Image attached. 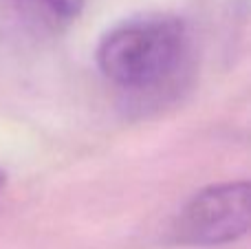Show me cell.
<instances>
[{
  "label": "cell",
  "instance_id": "6da1fadb",
  "mask_svg": "<svg viewBox=\"0 0 251 249\" xmlns=\"http://www.w3.org/2000/svg\"><path fill=\"white\" fill-rule=\"evenodd\" d=\"M190 53L187 25L176 16L152 13L117 25L101 38L97 66L113 86L146 95L170 86Z\"/></svg>",
  "mask_w": 251,
  "mask_h": 249
},
{
  "label": "cell",
  "instance_id": "7a4b0ae2",
  "mask_svg": "<svg viewBox=\"0 0 251 249\" xmlns=\"http://www.w3.org/2000/svg\"><path fill=\"white\" fill-rule=\"evenodd\" d=\"M249 229V183L229 181L196 192L181 210L172 232L176 243L216 247L236 243Z\"/></svg>",
  "mask_w": 251,
  "mask_h": 249
},
{
  "label": "cell",
  "instance_id": "3957f363",
  "mask_svg": "<svg viewBox=\"0 0 251 249\" xmlns=\"http://www.w3.org/2000/svg\"><path fill=\"white\" fill-rule=\"evenodd\" d=\"M86 0H20L25 31H60L75 20Z\"/></svg>",
  "mask_w": 251,
  "mask_h": 249
},
{
  "label": "cell",
  "instance_id": "277c9868",
  "mask_svg": "<svg viewBox=\"0 0 251 249\" xmlns=\"http://www.w3.org/2000/svg\"><path fill=\"white\" fill-rule=\"evenodd\" d=\"M25 33L20 13V0H0V40Z\"/></svg>",
  "mask_w": 251,
  "mask_h": 249
},
{
  "label": "cell",
  "instance_id": "5b68a950",
  "mask_svg": "<svg viewBox=\"0 0 251 249\" xmlns=\"http://www.w3.org/2000/svg\"><path fill=\"white\" fill-rule=\"evenodd\" d=\"M4 181H7V174H4V172L0 170V188H2V185H4Z\"/></svg>",
  "mask_w": 251,
  "mask_h": 249
}]
</instances>
